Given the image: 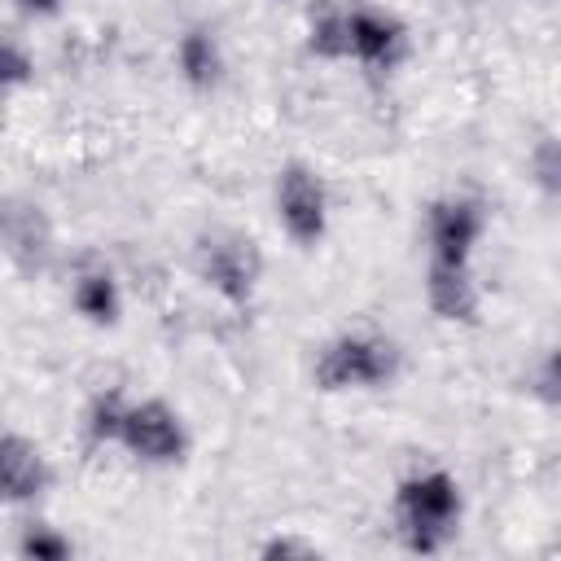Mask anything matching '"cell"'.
I'll list each match as a JSON object with an SVG mask.
<instances>
[{
    "label": "cell",
    "instance_id": "obj_3",
    "mask_svg": "<svg viewBox=\"0 0 561 561\" xmlns=\"http://www.w3.org/2000/svg\"><path fill=\"white\" fill-rule=\"evenodd\" d=\"M193 272L197 280L224 298L228 307H250L259 294V276H263V254L259 245L237 232V228H210L193 241Z\"/></svg>",
    "mask_w": 561,
    "mask_h": 561
},
{
    "label": "cell",
    "instance_id": "obj_4",
    "mask_svg": "<svg viewBox=\"0 0 561 561\" xmlns=\"http://www.w3.org/2000/svg\"><path fill=\"white\" fill-rule=\"evenodd\" d=\"M276 219L285 228V237L302 250L320 245L324 232H329V193H324V180L302 167V162H285L276 171Z\"/></svg>",
    "mask_w": 561,
    "mask_h": 561
},
{
    "label": "cell",
    "instance_id": "obj_13",
    "mask_svg": "<svg viewBox=\"0 0 561 561\" xmlns=\"http://www.w3.org/2000/svg\"><path fill=\"white\" fill-rule=\"evenodd\" d=\"M127 408H131V403H123L118 390L96 394V399L88 403V416H83V438H88V447H110V443H118V438H123Z\"/></svg>",
    "mask_w": 561,
    "mask_h": 561
},
{
    "label": "cell",
    "instance_id": "obj_15",
    "mask_svg": "<svg viewBox=\"0 0 561 561\" xmlns=\"http://www.w3.org/2000/svg\"><path fill=\"white\" fill-rule=\"evenodd\" d=\"M18 552L26 561H70L75 543L57 526H48V522H26L22 535H18Z\"/></svg>",
    "mask_w": 561,
    "mask_h": 561
},
{
    "label": "cell",
    "instance_id": "obj_11",
    "mask_svg": "<svg viewBox=\"0 0 561 561\" xmlns=\"http://www.w3.org/2000/svg\"><path fill=\"white\" fill-rule=\"evenodd\" d=\"M70 302L75 311L96 324V329H114L118 316H123V294H118V280L105 272V267H83L70 285Z\"/></svg>",
    "mask_w": 561,
    "mask_h": 561
},
{
    "label": "cell",
    "instance_id": "obj_7",
    "mask_svg": "<svg viewBox=\"0 0 561 561\" xmlns=\"http://www.w3.org/2000/svg\"><path fill=\"white\" fill-rule=\"evenodd\" d=\"M346 35H351V61L373 70V75H390L403 57H408V31L399 18L355 4L346 9Z\"/></svg>",
    "mask_w": 561,
    "mask_h": 561
},
{
    "label": "cell",
    "instance_id": "obj_5",
    "mask_svg": "<svg viewBox=\"0 0 561 561\" xmlns=\"http://www.w3.org/2000/svg\"><path fill=\"white\" fill-rule=\"evenodd\" d=\"M118 447L136 456L140 465H180L188 456V430L180 412L162 399H140L127 408Z\"/></svg>",
    "mask_w": 561,
    "mask_h": 561
},
{
    "label": "cell",
    "instance_id": "obj_6",
    "mask_svg": "<svg viewBox=\"0 0 561 561\" xmlns=\"http://www.w3.org/2000/svg\"><path fill=\"white\" fill-rule=\"evenodd\" d=\"M482 228H486V210L478 197L447 193L425 206V245L434 263H469Z\"/></svg>",
    "mask_w": 561,
    "mask_h": 561
},
{
    "label": "cell",
    "instance_id": "obj_16",
    "mask_svg": "<svg viewBox=\"0 0 561 561\" xmlns=\"http://www.w3.org/2000/svg\"><path fill=\"white\" fill-rule=\"evenodd\" d=\"M530 180L543 197L561 202V140L557 136H539L530 149Z\"/></svg>",
    "mask_w": 561,
    "mask_h": 561
},
{
    "label": "cell",
    "instance_id": "obj_8",
    "mask_svg": "<svg viewBox=\"0 0 561 561\" xmlns=\"http://www.w3.org/2000/svg\"><path fill=\"white\" fill-rule=\"evenodd\" d=\"M48 486H53V469H48L44 451L26 434L9 430L0 438V495H4V504H31Z\"/></svg>",
    "mask_w": 561,
    "mask_h": 561
},
{
    "label": "cell",
    "instance_id": "obj_19",
    "mask_svg": "<svg viewBox=\"0 0 561 561\" xmlns=\"http://www.w3.org/2000/svg\"><path fill=\"white\" fill-rule=\"evenodd\" d=\"M259 557H267V561H276V557H320V548L311 539H298V535H276L259 548Z\"/></svg>",
    "mask_w": 561,
    "mask_h": 561
},
{
    "label": "cell",
    "instance_id": "obj_2",
    "mask_svg": "<svg viewBox=\"0 0 561 561\" xmlns=\"http://www.w3.org/2000/svg\"><path fill=\"white\" fill-rule=\"evenodd\" d=\"M399 373V351L381 333H337L316 351L311 381L324 394L342 390H381Z\"/></svg>",
    "mask_w": 561,
    "mask_h": 561
},
{
    "label": "cell",
    "instance_id": "obj_14",
    "mask_svg": "<svg viewBox=\"0 0 561 561\" xmlns=\"http://www.w3.org/2000/svg\"><path fill=\"white\" fill-rule=\"evenodd\" d=\"M307 53L320 61H351V35H346V9H324L311 18Z\"/></svg>",
    "mask_w": 561,
    "mask_h": 561
},
{
    "label": "cell",
    "instance_id": "obj_9",
    "mask_svg": "<svg viewBox=\"0 0 561 561\" xmlns=\"http://www.w3.org/2000/svg\"><path fill=\"white\" fill-rule=\"evenodd\" d=\"M425 302L438 320L447 324H478V280L469 272V263H434L425 267Z\"/></svg>",
    "mask_w": 561,
    "mask_h": 561
},
{
    "label": "cell",
    "instance_id": "obj_18",
    "mask_svg": "<svg viewBox=\"0 0 561 561\" xmlns=\"http://www.w3.org/2000/svg\"><path fill=\"white\" fill-rule=\"evenodd\" d=\"M31 79H35V57L18 39H4V48H0V83H4V92H18Z\"/></svg>",
    "mask_w": 561,
    "mask_h": 561
},
{
    "label": "cell",
    "instance_id": "obj_1",
    "mask_svg": "<svg viewBox=\"0 0 561 561\" xmlns=\"http://www.w3.org/2000/svg\"><path fill=\"white\" fill-rule=\"evenodd\" d=\"M460 513H465L460 482L447 469L408 473L394 486V535L416 557L443 552L460 530Z\"/></svg>",
    "mask_w": 561,
    "mask_h": 561
},
{
    "label": "cell",
    "instance_id": "obj_20",
    "mask_svg": "<svg viewBox=\"0 0 561 561\" xmlns=\"http://www.w3.org/2000/svg\"><path fill=\"white\" fill-rule=\"evenodd\" d=\"M13 4H18V13H26V18H57L66 0H13Z\"/></svg>",
    "mask_w": 561,
    "mask_h": 561
},
{
    "label": "cell",
    "instance_id": "obj_12",
    "mask_svg": "<svg viewBox=\"0 0 561 561\" xmlns=\"http://www.w3.org/2000/svg\"><path fill=\"white\" fill-rule=\"evenodd\" d=\"M175 70H180V79H184L193 92L215 88L219 75H224V53H219L215 35L202 31V26H188V31L175 39Z\"/></svg>",
    "mask_w": 561,
    "mask_h": 561
},
{
    "label": "cell",
    "instance_id": "obj_17",
    "mask_svg": "<svg viewBox=\"0 0 561 561\" xmlns=\"http://www.w3.org/2000/svg\"><path fill=\"white\" fill-rule=\"evenodd\" d=\"M526 390H530L543 408H561V346H548V351L530 364Z\"/></svg>",
    "mask_w": 561,
    "mask_h": 561
},
{
    "label": "cell",
    "instance_id": "obj_10",
    "mask_svg": "<svg viewBox=\"0 0 561 561\" xmlns=\"http://www.w3.org/2000/svg\"><path fill=\"white\" fill-rule=\"evenodd\" d=\"M4 250L22 272H35L48 259V219L39 215V206L9 202V210H4Z\"/></svg>",
    "mask_w": 561,
    "mask_h": 561
}]
</instances>
